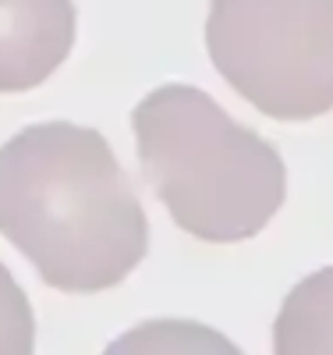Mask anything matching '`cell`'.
Here are the masks:
<instances>
[{"label": "cell", "mask_w": 333, "mask_h": 355, "mask_svg": "<svg viewBox=\"0 0 333 355\" xmlns=\"http://www.w3.org/2000/svg\"><path fill=\"white\" fill-rule=\"evenodd\" d=\"M0 234L43 284L107 291L149 252V220L96 128L39 121L0 146Z\"/></svg>", "instance_id": "cell-1"}, {"label": "cell", "mask_w": 333, "mask_h": 355, "mask_svg": "<svg viewBox=\"0 0 333 355\" xmlns=\"http://www.w3.org/2000/svg\"><path fill=\"white\" fill-rule=\"evenodd\" d=\"M145 182L199 242H245L277 217L287 167L273 142L237 125L195 85L167 82L132 110Z\"/></svg>", "instance_id": "cell-2"}, {"label": "cell", "mask_w": 333, "mask_h": 355, "mask_svg": "<svg viewBox=\"0 0 333 355\" xmlns=\"http://www.w3.org/2000/svg\"><path fill=\"white\" fill-rule=\"evenodd\" d=\"M206 50L220 78L273 121L333 110V0H209Z\"/></svg>", "instance_id": "cell-3"}, {"label": "cell", "mask_w": 333, "mask_h": 355, "mask_svg": "<svg viewBox=\"0 0 333 355\" xmlns=\"http://www.w3.org/2000/svg\"><path fill=\"white\" fill-rule=\"evenodd\" d=\"M71 0H0V93L43 85L75 46Z\"/></svg>", "instance_id": "cell-4"}, {"label": "cell", "mask_w": 333, "mask_h": 355, "mask_svg": "<svg viewBox=\"0 0 333 355\" xmlns=\"http://www.w3.org/2000/svg\"><path fill=\"white\" fill-rule=\"evenodd\" d=\"M273 352L280 355H326L333 352V266L298 281L277 313Z\"/></svg>", "instance_id": "cell-5"}, {"label": "cell", "mask_w": 333, "mask_h": 355, "mask_svg": "<svg viewBox=\"0 0 333 355\" xmlns=\"http://www.w3.org/2000/svg\"><path fill=\"white\" fill-rule=\"evenodd\" d=\"M36 348V316L28 295L0 263V355H28Z\"/></svg>", "instance_id": "cell-6"}]
</instances>
